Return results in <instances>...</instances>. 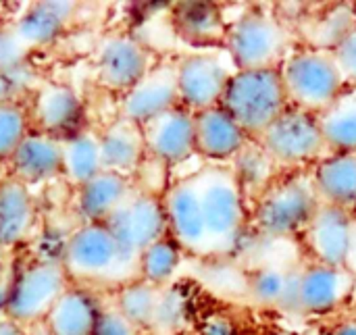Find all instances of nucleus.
Wrapping results in <instances>:
<instances>
[{"mask_svg":"<svg viewBox=\"0 0 356 335\" xmlns=\"http://www.w3.org/2000/svg\"><path fill=\"white\" fill-rule=\"evenodd\" d=\"M60 263L73 286H117L138 279V265L127 261L106 223H81L65 242Z\"/></svg>","mask_w":356,"mask_h":335,"instance_id":"nucleus-1","label":"nucleus"},{"mask_svg":"<svg viewBox=\"0 0 356 335\" xmlns=\"http://www.w3.org/2000/svg\"><path fill=\"white\" fill-rule=\"evenodd\" d=\"M288 102L294 108L321 115L342 94L346 75L327 48H302L290 52L280 65Z\"/></svg>","mask_w":356,"mask_h":335,"instance_id":"nucleus-2","label":"nucleus"},{"mask_svg":"<svg viewBox=\"0 0 356 335\" xmlns=\"http://www.w3.org/2000/svg\"><path fill=\"white\" fill-rule=\"evenodd\" d=\"M221 106L234 117L248 138H261L290 106L280 67L234 71Z\"/></svg>","mask_w":356,"mask_h":335,"instance_id":"nucleus-3","label":"nucleus"},{"mask_svg":"<svg viewBox=\"0 0 356 335\" xmlns=\"http://www.w3.org/2000/svg\"><path fill=\"white\" fill-rule=\"evenodd\" d=\"M192 177L198 188L211 252L227 254L238 246L246 223L242 186L232 171L217 167L198 171Z\"/></svg>","mask_w":356,"mask_h":335,"instance_id":"nucleus-4","label":"nucleus"},{"mask_svg":"<svg viewBox=\"0 0 356 335\" xmlns=\"http://www.w3.org/2000/svg\"><path fill=\"white\" fill-rule=\"evenodd\" d=\"M319 206L311 177H288L265 188L254 209V225L267 238H288L305 231Z\"/></svg>","mask_w":356,"mask_h":335,"instance_id":"nucleus-5","label":"nucleus"},{"mask_svg":"<svg viewBox=\"0 0 356 335\" xmlns=\"http://www.w3.org/2000/svg\"><path fill=\"white\" fill-rule=\"evenodd\" d=\"M225 48L236 71L280 67L290 54L286 27L269 13L257 8L246 10L227 27Z\"/></svg>","mask_w":356,"mask_h":335,"instance_id":"nucleus-6","label":"nucleus"},{"mask_svg":"<svg viewBox=\"0 0 356 335\" xmlns=\"http://www.w3.org/2000/svg\"><path fill=\"white\" fill-rule=\"evenodd\" d=\"M71 286L60 259L17 267L6 319L23 327L44 323L52 307Z\"/></svg>","mask_w":356,"mask_h":335,"instance_id":"nucleus-7","label":"nucleus"},{"mask_svg":"<svg viewBox=\"0 0 356 335\" xmlns=\"http://www.w3.org/2000/svg\"><path fill=\"white\" fill-rule=\"evenodd\" d=\"M261 148L273 165H305L327 152L319 119L313 113L288 106L259 138Z\"/></svg>","mask_w":356,"mask_h":335,"instance_id":"nucleus-8","label":"nucleus"},{"mask_svg":"<svg viewBox=\"0 0 356 335\" xmlns=\"http://www.w3.org/2000/svg\"><path fill=\"white\" fill-rule=\"evenodd\" d=\"M127 261L140 263L142 252L154 242L169 236L163 200L154 194L136 190L106 221Z\"/></svg>","mask_w":356,"mask_h":335,"instance_id":"nucleus-9","label":"nucleus"},{"mask_svg":"<svg viewBox=\"0 0 356 335\" xmlns=\"http://www.w3.org/2000/svg\"><path fill=\"white\" fill-rule=\"evenodd\" d=\"M234 71L229 65L211 52H198L177 63L179 106L190 113H202L219 106Z\"/></svg>","mask_w":356,"mask_h":335,"instance_id":"nucleus-10","label":"nucleus"},{"mask_svg":"<svg viewBox=\"0 0 356 335\" xmlns=\"http://www.w3.org/2000/svg\"><path fill=\"white\" fill-rule=\"evenodd\" d=\"M161 200L167 217L169 238L186 252L198 256L213 254L194 177L173 183Z\"/></svg>","mask_w":356,"mask_h":335,"instance_id":"nucleus-11","label":"nucleus"},{"mask_svg":"<svg viewBox=\"0 0 356 335\" xmlns=\"http://www.w3.org/2000/svg\"><path fill=\"white\" fill-rule=\"evenodd\" d=\"M150 69V52L134 35L113 33L98 46L96 79L113 94H127Z\"/></svg>","mask_w":356,"mask_h":335,"instance_id":"nucleus-12","label":"nucleus"},{"mask_svg":"<svg viewBox=\"0 0 356 335\" xmlns=\"http://www.w3.org/2000/svg\"><path fill=\"white\" fill-rule=\"evenodd\" d=\"M179 106L177 65L152 67L127 94L121 96V117L144 127Z\"/></svg>","mask_w":356,"mask_h":335,"instance_id":"nucleus-13","label":"nucleus"},{"mask_svg":"<svg viewBox=\"0 0 356 335\" xmlns=\"http://www.w3.org/2000/svg\"><path fill=\"white\" fill-rule=\"evenodd\" d=\"M29 115L35 131L65 140L83 129L86 104L71 85L44 83L33 94Z\"/></svg>","mask_w":356,"mask_h":335,"instance_id":"nucleus-14","label":"nucleus"},{"mask_svg":"<svg viewBox=\"0 0 356 335\" xmlns=\"http://www.w3.org/2000/svg\"><path fill=\"white\" fill-rule=\"evenodd\" d=\"M146 154L163 165H177L196 154L194 113L184 106L156 117L142 127Z\"/></svg>","mask_w":356,"mask_h":335,"instance_id":"nucleus-15","label":"nucleus"},{"mask_svg":"<svg viewBox=\"0 0 356 335\" xmlns=\"http://www.w3.org/2000/svg\"><path fill=\"white\" fill-rule=\"evenodd\" d=\"M350 231H353V213L321 202L315 217L305 229V240L311 254L315 256V263L346 269Z\"/></svg>","mask_w":356,"mask_h":335,"instance_id":"nucleus-16","label":"nucleus"},{"mask_svg":"<svg viewBox=\"0 0 356 335\" xmlns=\"http://www.w3.org/2000/svg\"><path fill=\"white\" fill-rule=\"evenodd\" d=\"M8 175L27 188L52 181L63 173V140L31 129L6 163Z\"/></svg>","mask_w":356,"mask_h":335,"instance_id":"nucleus-17","label":"nucleus"},{"mask_svg":"<svg viewBox=\"0 0 356 335\" xmlns=\"http://www.w3.org/2000/svg\"><path fill=\"white\" fill-rule=\"evenodd\" d=\"M38 225V202L31 188L8 177L0 186V252L29 242Z\"/></svg>","mask_w":356,"mask_h":335,"instance_id":"nucleus-18","label":"nucleus"},{"mask_svg":"<svg viewBox=\"0 0 356 335\" xmlns=\"http://www.w3.org/2000/svg\"><path fill=\"white\" fill-rule=\"evenodd\" d=\"M355 275L342 267L311 265L298 273V311L330 313L342 304L355 286Z\"/></svg>","mask_w":356,"mask_h":335,"instance_id":"nucleus-19","label":"nucleus"},{"mask_svg":"<svg viewBox=\"0 0 356 335\" xmlns=\"http://www.w3.org/2000/svg\"><path fill=\"white\" fill-rule=\"evenodd\" d=\"M134 192L136 188L129 177L113 171H100L75 190L73 206L81 223H106Z\"/></svg>","mask_w":356,"mask_h":335,"instance_id":"nucleus-20","label":"nucleus"},{"mask_svg":"<svg viewBox=\"0 0 356 335\" xmlns=\"http://www.w3.org/2000/svg\"><path fill=\"white\" fill-rule=\"evenodd\" d=\"M194 127H196V152L213 161L238 156L248 146L250 140L221 104L196 113Z\"/></svg>","mask_w":356,"mask_h":335,"instance_id":"nucleus-21","label":"nucleus"},{"mask_svg":"<svg viewBox=\"0 0 356 335\" xmlns=\"http://www.w3.org/2000/svg\"><path fill=\"white\" fill-rule=\"evenodd\" d=\"M75 2H31L23 10V15L13 23V29L29 50L46 48L52 46L65 33V29L71 25L75 17Z\"/></svg>","mask_w":356,"mask_h":335,"instance_id":"nucleus-22","label":"nucleus"},{"mask_svg":"<svg viewBox=\"0 0 356 335\" xmlns=\"http://www.w3.org/2000/svg\"><path fill=\"white\" fill-rule=\"evenodd\" d=\"M100 156L102 169L129 177L136 173L146 156L144 131L138 123L123 119H115L100 133Z\"/></svg>","mask_w":356,"mask_h":335,"instance_id":"nucleus-23","label":"nucleus"},{"mask_svg":"<svg viewBox=\"0 0 356 335\" xmlns=\"http://www.w3.org/2000/svg\"><path fill=\"white\" fill-rule=\"evenodd\" d=\"M102 304L88 288L71 286L48 313V335H92Z\"/></svg>","mask_w":356,"mask_h":335,"instance_id":"nucleus-24","label":"nucleus"},{"mask_svg":"<svg viewBox=\"0 0 356 335\" xmlns=\"http://www.w3.org/2000/svg\"><path fill=\"white\" fill-rule=\"evenodd\" d=\"M311 179L323 204H334L350 213L356 209V154L332 152L323 156Z\"/></svg>","mask_w":356,"mask_h":335,"instance_id":"nucleus-25","label":"nucleus"},{"mask_svg":"<svg viewBox=\"0 0 356 335\" xmlns=\"http://www.w3.org/2000/svg\"><path fill=\"white\" fill-rule=\"evenodd\" d=\"M102 169L100 136L90 129H81L63 140V173L69 186L75 190L96 177Z\"/></svg>","mask_w":356,"mask_h":335,"instance_id":"nucleus-26","label":"nucleus"},{"mask_svg":"<svg viewBox=\"0 0 356 335\" xmlns=\"http://www.w3.org/2000/svg\"><path fill=\"white\" fill-rule=\"evenodd\" d=\"M177 31L194 44L225 42V25L219 8L213 2H179L173 10Z\"/></svg>","mask_w":356,"mask_h":335,"instance_id":"nucleus-27","label":"nucleus"},{"mask_svg":"<svg viewBox=\"0 0 356 335\" xmlns=\"http://www.w3.org/2000/svg\"><path fill=\"white\" fill-rule=\"evenodd\" d=\"M317 119L330 152L356 154V94H342Z\"/></svg>","mask_w":356,"mask_h":335,"instance_id":"nucleus-28","label":"nucleus"},{"mask_svg":"<svg viewBox=\"0 0 356 335\" xmlns=\"http://www.w3.org/2000/svg\"><path fill=\"white\" fill-rule=\"evenodd\" d=\"M298 273L294 269L263 267L250 277L248 290L259 304L298 311Z\"/></svg>","mask_w":356,"mask_h":335,"instance_id":"nucleus-29","label":"nucleus"},{"mask_svg":"<svg viewBox=\"0 0 356 335\" xmlns=\"http://www.w3.org/2000/svg\"><path fill=\"white\" fill-rule=\"evenodd\" d=\"M161 300L163 288H156L144 279H134L121 286L115 294V307L142 332L156 325Z\"/></svg>","mask_w":356,"mask_h":335,"instance_id":"nucleus-30","label":"nucleus"},{"mask_svg":"<svg viewBox=\"0 0 356 335\" xmlns=\"http://www.w3.org/2000/svg\"><path fill=\"white\" fill-rule=\"evenodd\" d=\"M179 261H181V248L167 236L142 252L138 263V279L163 288L177 271Z\"/></svg>","mask_w":356,"mask_h":335,"instance_id":"nucleus-31","label":"nucleus"},{"mask_svg":"<svg viewBox=\"0 0 356 335\" xmlns=\"http://www.w3.org/2000/svg\"><path fill=\"white\" fill-rule=\"evenodd\" d=\"M33 129L29 108L17 100L0 104V163H8L21 142Z\"/></svg>","mask_w":356,"mask_h":335,"instance_id":"nucleus-32","label":"nucleus"},{"mask_svg":"<svg viewBox=\"0 0 356 335\" xmlns=\"http://www.w3.org/2000/svg\"><path fill=\"white\" fill-rule=\"evenodd\" d=\"M31 50L19 40L13 25H0V77H13L23 71Z\"/></svg>","mask_w":356,"mask_h":335,"instance_id":"nucleus-33","label":"nucleus"},{"mask_svg":"<svg viewBox=\"0 0 356 335\" xmlns=\"http://www.w3.org/2000/svg\"><path fill=\"white\" fill-rule=\"evenodd\" d=\"M92 335H142V329L136 327L115 304L102 307Z\"/></svg>","mask_w":356,"mask_h":335,"instance_id":"nucleus-34","label":"nucleus"},{"mask_svg":"<svg viewBox=\"0 0 356 335\" xmlns=\"http://www.w3.org/2000/svg\"><path fill=\"white\" fill-rule=\"evenodd\" d=\"M346 77H356V27L334 50Z\"/></svg>","mask_w":356,"mask_h":335,"instance_id":"nucleus-35","label":"nucleus"},{"mask_svg":"<svg viewBox=\"0 0 356 335\" xmlns=\"http://www.w3.org/2000/svg\"><path fill=\"white\" fill-rule=\"evenodd\" d=\"M15 271H17V267L13 263L0 265V319H6V309H8L10 290H13V281H15Z\"/></svg>","mask_w":356,"mask_h":335,"instance_id":"nucleus-36","label":"nucleus"},{"mask_svg":"<svg viewBox=\"0 0 356 335\" xmlns=\"http://www.w3.org/2000/svg\"><path fill=\"white\" fill-rule=\"evenodd\" d=\"M346 269L356 277V217H353V231H350V246H348Z\"/></svg>","mask_w":356,"mask_h":335,"instance_id":"nucleus-37","label":"nucleus"},{"mask_svg":"<svg viewBox=\"0 0 356 335\" xmlns=\"http://www.w3.org/2000/svg\"><path fill=\"white\" fill-rule=\"evenodd\" d=\"M0 335H29L27 327L10 321V319H0Z\"/></svg>","mask_w":356,"mask_h":335,"instance_id":"nucleus-38","label":"nucleus"},{"mask_svg":"<svg viewBox=\"0 0 356 335\" xmlns=\"http://www.w3.org/2000/svg\"><path fill=\"white\" fill-rule=\"evenodd\" d=\"M15 100V83L8 77H0V104Z\"/></svg>","mask_w":356,"mask_h":335,"instance_id":"nucleus-39","label":"nucleus"},{"mask_svg":"<svg viewBox=\"0 0 356 335\" xmlns=\"http://www.w3.org/2000/svg\"><path fill=\"white\" fill-rule=\"evenodd\" d=\"M332 335H356V319H348L344 323H340Z\"/></svg>","mask_w":356,"mask_h":335,"instance_id":"nucleus-40","label":"nucleus"},{"mask_svg":"<svg viewBox=\"0 0 356 335\" xmlns=\"http://www.w3.org/2000/svg\"><path fill=\"white\" fill-rule=\"evenodd\" d=\"M204 335H234V334H232V327H229L227 323L219 321V323H211Z\"/></svg>","mask_w":356,"mask_h":335,"instance_id":"nucleus-41","label":"nucleus"},{"mask_svg":"<svg viewBox=\"0 0 356 335\" xmlns=\"http://www.w3.org/2000/svg\"><path fill=\"white\" fill-rule=\"evenodd\" d=\"M10 175H8V169H6V165L4 163H0V186L8 179Z\"/></svg>","mask_w":356,"mask_h":335,"instance_id":"nucleus-42","label":"nucleus"},{"mask_svg":"<svg viewBox=\"0 0 356 335\" xmlns=\"http://www.w3.org/2000/svg\"><path fill=\"white\" fill-rule=\"evenodd\" d=\"M0 256H2V252H0ZM0 265H2V259H0Z\"/></svg>","mask_w":356,"mask_h":335,"instance_id":"nucleus-43","label":"nucleus"}]
</instances>
